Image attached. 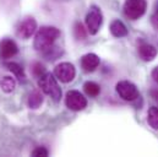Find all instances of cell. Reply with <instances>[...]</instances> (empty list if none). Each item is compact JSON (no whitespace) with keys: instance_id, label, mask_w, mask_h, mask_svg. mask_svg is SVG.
<instances>
[{"instance_id":"7402d4cb","label":"cell","mask_w":158,"mask_h":157,"mask_svg":"<svg viewBox=\"0 0 158 157\" xmlns=\"http://www.w3.org/2000/svg\"><path fill=\"white\" fill-rule=\"evenodd\" d=\"M32 156H35V157L48 156V150H47V149H44V147H37V149H35V150L32 151Z\"/></svg>"},{"instance_id":"cb8c5ba5","label":"cell","mask_w":158,"mask_h":157,"mask_svg":"<svg viewBox=\"0 0 158 157\" xmlns=\"http://www.w3.org/2000/svg\"><path fill=\"white\" fill-rule=\"evenodd\" d=\"M151 96L153 97L155 101L158 102V90H152V91H151Z\"/></svg>"},{"instance_id":"2e32d148","label":"cell","mask_w":158,"mask_h":157,"mask_svg":"<svg viewBox=\"0 0 158 157\" xmlns=\"http://www.w3.org/2000/svg\"><path fill=\"white\" fill-rule=\"evenodd\" d=\"M0 87H1V90L5 93H10V92H12L15 90L16 81L14 80V78H11V76H5V78H2L1 82H0Z\"/></svg>"},{"instance_id":"277c9868","label":"cell","mask_w":158,"mask_h":157,"mask_svg":"<svg viewBox=\"0 0 158 157\" xmlns=\"http://www.w3.org/2000/svg\"><path fill=\"white\" fill-rule=\"evenodd\" d=\"M102 22H103V15L101 9L94 5L91 6L89 11L86 15V26L89 35H97L102 26Z\"/></svg>"},{"instance_id":"9c48e42d","label":"cell","mask_w":158,"mask_h":157,"mask_svg":"<svg viewBox=\"0 0 158 157\" xmlns=\"http://www.w3.org/2000/svg\"><path fill=\"white\" fill-rule=\"evenodd\" d=\"M19 52L17 44L10 38H4L0 42V57L2 59H10Z\"/></svg>"},{"instance_id":"9a60e30c","label":"cell","mask_w":158,"mask_h":157,"mask_svg":"<svg viewBox=\"0 0 158 157\" xmlns=\"http://www.w3.org/2000/svg\"><path fill=\"white\" fill-rule=\"evenodd\" d=\"M83 90H85L86 95L89 96V97H97V96L101 93V87H99V85L96 83V82H93V81H87V82H85Z\"/></svg>"},{"instance_id":"44dd1931","label":"cell","mask_w":158,"mask_h":157,"mask_svg":"<svg viewBox=\"0 0 158 157\" xmlns=\"http://www.w3.org/2000/svg\"><path fill=\"white\" fill-rule=\"evenodd\" d=\"M151 22H152V26L158 30V0L156 2V6H155V10H153V14L151 16Z\"/></svg>"},{"instance_id":"ac0fdd59","label":"cell","mask_w":158,"mask_h":157,"mask_svg":"<svg viewBox=\"0 0 158 157\" xmlns=\"http://www.w3.org/2000/svg\"><path fill=\"white\" fill-rule=\"evenodd\" d=\"M45 57H47V59H52V60H54V59H56L59 55H61V50L58 48V47H52L50 49H48L47 52H44L43 53Z\"/></svg>"},{"instance_id":"e0dca14e","label":"cell","mask_w":158,"mask_h":157,"mask_svg":"<svg viewBox=\"0 0 158 157\" xmlns=\"http://www.w3.org/2000/svg\"><path fill=\"white\" fill-rule=\"evenodd\" d=\"M147 121L150 124V126L155 130H158V108L157 107H151L148 109V114H147Z\"/></svg>"},{"instance_id":"ba28073f","label":"cell","mask_w":158,"mask_h":157,"mask_svg":"<svg viewBox=\"0 0 158 157\" xmlns=\"http://www.w3.org/2000/svg\"><path fill=\"white\" fill-rule=\"evenodd\" d=\"M37 28V22L33 17H26L25 20H22L17 28H16V33L19 37L23 39H28L35 32Z\"/></svg>"},{"instance_id":"603a6c76","label":"cell","mask_w":158,"mask_h":157,"mask_svg":"<svg viewBox=\"0 0 158 157\" xmlns=\"http://www.w3.org/2000/svg\"><path fill=\"white\" fill-rule=\"evenodd\" d=\"M152 78L155 80V82L158 85V66H156V68L152 70Z\"/></svg>"},{"instance_id":"7a4b0ae2","label":"cell","mask_w":158,"mask_h":157,"mask_svg":"<svg viewBox=\"0 0 158 157\" xmlns=\"http://www.w3.org/2000/svg\"><path fill=\"white\" fill-rule=\"evenodd\" d=\"M38 86L45 95L50 96V98H53L55 102L60 101L63 92H61V88L59 87V85H58V82H56L53 74L45 73L44 75H42L38 80Z\"/></svg>"},{"instance_id":"6da1fadb","label":"cell","mask_w":158,"mask_h":157,"mask_svg":"<svg viewBox=\"0 0 158 157\" xmlns=\"http://www.w3.org/2000/svg\"><path fill=\"white\" fill-rule=\"evenodd\" d=\"M59 36H60V31L56 27L43 26L36 33L33 45H35L36 50H38L40 53H44L54 45V42L56 40Z\"/></svg>"},{"instance_id":"30bf717a","label":"cell","mask_w":158,"mask_h":157,"mask_svg":"<svg viewBox=\"0 0 158 157\" xmlns=\"http://www.w3.org/2000/svg\"><path fill=\"white\" fill-rule=\"evenodd\" d=\"M99 63H101L99 57L96 55L94 53L85 54V55L81 58V66H82V69H83L86 73H92V71H94V70L98 68Z\"/></svg>"},{"instance_id":"ffe728a7","label":"cell","mask_w":158,"mask_h":157,"mask_svg":"<svg viewBox=\"0 0 158 157\" xmlns=\"http://www.w3.org/2000/svg\"><path fill=\"white\" fill-rule=\"evenodd\" d=\"M32 74H33V76L40 78L42 75L45 74V68L40 63H33V65H32Z\"/></svg>"},{"instance_id":"8fae6325","label":"cell","mask_w":158,"mask_h":157,"mask_svg":"<svg viewBox=\"0 0 158 157\" xmlns=\"http://www.w3.org/2000/svg\"><path fill=\"white\" fill-rule=\"evenodd\" d=\"M139 54L141 57L142 60L145 62H151L156 58L157 55V49L155 45L152 44H148V43H145V42H141L140 45H139Z\"/></svg>"},{"instance_id":"7c38bea8","label":"cell","mask_w":158,"mask_h":157,"mask_svg":"<svg viewBox=\"0 0 158 157\" xmlns=\"http://www.w3.org/2000/svg\"><path fill=\"white\" fill-rule=\"evenodd\" d=\"M110 33L114 37L121 38V37L127 36V28H126V26L120 20H114L110 23Z\"/></svg>"},{"instance_id":"d6986e66","label":"cell","mask_w":158,"mask_h":157,"mask_svg":"<svg viewBox=\"0 0 158 157\" xmlns=\"http://www.w3.org/2000/svg\"><path fill=\"white\" fill-rule=\"evenodd\" d=\"M74 35L77 39H83L86 38V30L83 28L82 23L76 22L75 26H74Z\"/></svg>"},{"instance_id":"5bb4252c","label":"cell","mask_w":158,"mask_h":157,"mask_svg":"<svg viewBox=\"0 0 158 157\" xmlns=\"http://www.w3.org/2000/svg\"><path fill=\"white\" fill-rule=\"evenodd\" d=\"M6 68L16 76V78H19L20 81H26V74H25V71H23V69H22V66L21 65H19L17 63H14V62H11V63H7L6 64Z\"/></svg>"},{"instance_id":"52a82bcc","label":"cell","mask_w":158,"mask_h":157,"mask_svg":"<svg viewBox=\"0 0 158 157\" xmlns=\"http://www.w3.org/2000/svg\"><path fill=\"white\" fill-rule=\"evenodd\" d=\"M54 75L61 82L68 83V82L74 80L75 75H76V70H75V66L71 63H60L59 65L55 66Z\"/></svg>"},{"instance_id":"8992f818","label":"cell","mask_w":158,"mask_h":157,"mask_svg":"<svg viewBox=\"0 0 158 157\" xmlns=\"http://www.w3.org/2000/svg\"><path fill=\"white\" fill-rule=\"evenodd\" d=\"M65 103H66V107L74 112H80L87 107L86 97L76 90H71L66 93Z\"/></svg>"},{"instance_id":"5b68a950","label":"cell","mask_w":158,"mask_h":157,"mask_svg":"<svg viewBox=\"0 0 158 157\" xmlns=\"http://www.w3.org/2000/svg\"><path fill=\"white\" fill-rule=\"evenodd\" d=\"M117 92L124 101H129V102L137 100L140 96V92H139L136 85L127 80L119 81L117 83Z\"/></svg>"},{"instance_id":"3957f363","label":"cell","mask_w":158,"mask_h":157,"mask_svg":"<svg viewBox=\"0 0 158 157\" xmlns=\"http://www.w3.org/2000/svg\"><path fill=\"white\" fill-rule=\"evenodd\" d=\"M147 9L146 0H126L124 2V14L130 20H137L143 16Z\"/></svg>"},{"instance_id":"4fadbf2b","label":"cell","mask_w":158,"mask_h":157,"mask_svg":"<svg viewBox=\"0 0 158 157\" xmlns=\"http://www.w3.org/2000/svg\"><path fill=\"white\" fill-rule=\"evenodd\" d=\"M27 103H28V107L32 108V109L40 108V106H42V103H43V96H42V93H40V91L31 92L30 96H28Z\"/></svg>"}]
</instances>
